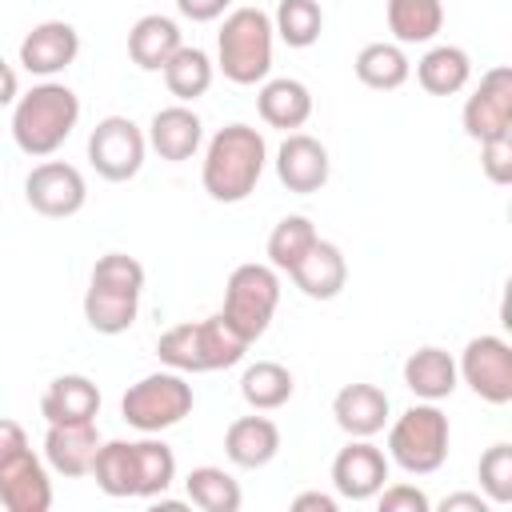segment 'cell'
<instances>
[{"label": "cell", "mask_w": 512, "mask_h": 512, "mask_svg": "<svg viewBox=\"0 0 512 512\" xmlns=\"http://www.w3.org/2000/svg\"><path fill=\"white\" fill-rule=\"evenodd\" d=\"M388 480V456L364 436H352L332 460V488L344 500H372Z\"/></svg>", "instance_id": "cell-15"}, {"label": "cell", "mask_w": 512, "mask_h": 512, "mask_svg": "<svg viewBox=\"0 0 512 512\" xmlns=\"http://www.w3.org/2000/svg\"><path fill=\"white\" fill-rule=\"evenodd\" d=\"M476 476H480V488L488 496V504H512V444H492L480 464H476Z\"/></svg>", "instance_id": "cell-35"}, {"label": "cell", "mask_w": 512, "mask_h": 512, "mask_svg": "<svg viewBox=\"0 0 512 512\" xmlns=\"http://www.w3.org/2000/svg\"><path fill=\"white\" fill-rule=\"evenodd\" d=\"M352 68H356V80L364 88H376V92H396L412 76V60L404 56V44H388V40L364 44L356 52Z\"/></svg>", "instance_id": "cell-28"}, {"label": "cell", "mask_w": 512, "mask_h": 512, "mask_svg": "<svg viewBox=\"0 0 512 512\" xmlns=\"http://www.w3.org/2000/svg\"><path fill=\"white\" fill-rule=\"evenodd\" d=\"M192 404H196L192 384L184 380V372L168 368V372H148L136 384H128V392L120 396V416L136 432L156 436L164 428H176L192 412Z\"/></svg>", "instance_id": "cell-8"}, {"label": "cell", "mask_w": 512, "mask_h": 512, "mask_svg": "<svg viewBox=\"0 0 512 512\" xmlns=\"http://www.w3.org/2000/svg\"><path fill=\"white\" fill-rule=\"evenodd\" d=\"M272 16L264 8H232L216 32V68L232 84H264L272 72Z\"/></svg>", "instance_id": "cell-6"}, {"label": "cell", "mask_w": 512, "mask_h": 512, "mask_svg": "<svg viewBox=\"0 0 512 512\" xmlns=\"http://www.w3.org/2000/svg\"><path fill=\"white\" fill-rule=\"evenodd\" d=\"M160 72H164L168 92H172L180 104H192V100H200V96L212 88L216 64H212V56H208L204 48H196V44H180V48L168 56V64H164Z\"/></svg>", "instance_id": "cell-29"}, {"label": "cell", "mask_w": 512, "mask_h": 512, "mask_svg": "<svg viewBox=\"0 0 512 512\" xmlns=\"http://www.w3.org/2000/svg\"><path fill=\"white\" fill-rule=\"evenodd\" d=\"M96 412H100V388L80 372H64L48 380L40 396V416L48 424H88L96 420Z\"/></svg>", "instance_id": "cell-21"}, {"label": "cell", "mask_w": 512, "mask_h": 512, "mask_svg": "<svg viewBox=\"0 0 512 512\" xmlns=\"http://www.w3.org/2000/svg\"><path fill=\"white\" fill-rule=\"evenodd\" d=\"M256 112L268 128H284V132H296L308 124L312 116V92L304 80L296 76H276V80H264L260 92H256Z\"/></svg>", "instance_id": "cell-23"}, {"label": "cell", "mask_w": 512, "mask_h": 512, "mask_svg": "<svg viewBox=\"0 0 512 512\" xmlns=\"http://www.w3.org/2000/svg\"><path fill=\"white\" fill-rule=\"evenodd\" d=\"M180 44H184L180 24L172 16H164V12H148L128 28V56L144 72H160Z\"/></svg>", "instance_id": "cell-26"}, {"label": "cell", "mask_w": 512, "mask_h": 512, "mask_svg": "<svg viewBox=\"0 0 512 512\" xmlns=\"http://www.w3.org/2000/svg\"><path fill=\"white\" fill-rule=\"evenodd\" d=\"M292 392H296V380L276 360H256L240 376V396H244V404L252 412H276V408H284L292 400Z\"/></svg>", "instance_id": "cell-30"}, {"label": "cell", "mask_w": 512, "mask_h": 512, "mask_svg": "<svg viewBox=\"0 0 512 512\" xmlns=\"http://www.w3.org/2000/svg\"><path fill=\"white\" fill-rule=\"evenodd\" d=\"M460 380L484 400V404H508L512 400V344L504 336H472L456 364Z\"/></svg>", "instance_id": "cell-11"}, {"label": "cell", "mask_w": 512, "mask_h": 512, "mask_svg": "<svg viewBox=\"0 0 512 512\" xmlns=\"http://www.w3.org/2000/svg\"><path fill=\"white\" fill-rule=\"evenodd\" d=\"M448 444H452L448 416L432 400H420V404L404 408L388 428V460L396 468H404L408 476L440 472L444 460H448Z\"/></svg>", "instance_id": "cell-7"}, {"label": "cell", "mask_w": 512, "mask_h": 512, "mask_svg": "<svg viewBox=\"0 0 512 512\" xmlns=\"http://www.w3.org/2000/svg\"><path fill=\"white\" fill-rule=\"evenodd\" d=\"M148 148L160 156V160H172V164H184L200 152L204 144V124L200 116L188 108V104H168L160 108L152 120H148Z\"/></svg>", "instance_id": "cell-18"}, {"label": "cell", "mask_w": 512, "mask_h": 512, "mask_svg": "<svg viewBox=\"0 0 512 512\" xmlns=\"http://www.w3.org/2000/svg\"><path fill=\"white\" fill-rule=\"evenodd\" d=\"M440 512H488V496H476V492H452L436 504Z\"/></svg>", "instance_id": "cell-39"}, {"label": "cell", "mask_w": 512, "mask_h": 512, "mask_svg": "<svg viewBox=\"0 0 512 512\" xmlns=\"http://www.w3.org/2000/svg\"><path fill=\"white\" fill-rule=\"evenodd\" d=\"M144 292V264L128 252H104L92 264L84 292V320L100 336H120L136 324Z\"/></svg>", "instance_id": "cell-4"}, {"label": "cell", "mask_w": 512, "mask_h": 512, "mask_svg": "<svg viewBox=\"0 0 512 512\" xmlns=\"http://www.w3.org/2000/svg\"><path fill=\"white\" fill-rule=\"evenodd\" d=\"M76 124H80V96L56 80L32 84L12 104V140L24 156H36V160L52 156L72 136Z\"/></svg>", "instance_id": "cell-3"}, {"label": "cell", "mask_w": 512, "mask_h": 512, "mask_svg": "<svg viewBox=\"0 0 512 512\" xmlns=\"http://www.w3.org/2000/svg\"><path fill=\"white\" fill-rule=\"evenodd\" d=\"M388 412H392L388 392L376 388V384H364V380L344 384V388L332 396V416H336L340 432H348V436H364V440H372L376 432H384Z\"/></svg>", "instance_id": "cell-19"}, {"label": "cell", "mask_w": 512, "mask_h": 512, "mask_svg": "<svg viewBox=\"0 0 512 512\" xmlns=\"http://www.w3.org/2000/svg\"><path fill=\"white\" fill-rule=\"evenodd\" d=\"M460 124H464V136L476 144L512 132V68L508 64H496L480 76V84L464 100Z\"/></svg>", "instance_id": "cell-12"}, {"label": "cell", "mask_w": 512, "mask_h": 512, "mask_svg": "<svg viewBox=\"0 0 512 512\" xmlns=\"http://www.w3.org/2000/svg\"><path fill=\"white\" fill-rule=\"evenodd\" d=\"M228 4H232V0H176L180 16L192 20V24H212V20H220V16L228 12Z\"/></svg>", "instance_id": "cell-38"}, {"label": "cell", "mask_w": 512, "mask_h": 512, "mask_svg": "<svg viewBox=\"0 0 512 512\" xmlns=\"http://www.w3.org/2000/svg\"><path fill=\"white\" fill-rule=\"evenodd\" d=\"M288 276L308 300H332L348 284V260L332 240H316Z\"/></svg>", "instance_id": "cell-22"}, {"label": "cell", "mask_w": 512, "mask_h": 512, "mask_svg": "<svg viewBox=\"0 0 512 512\" xmlns=\"http://www.w3.org/2000/svg\"><path fill=\"white\" fill-rule=\"evenodd\" d=\"M316 240H320V232L312 228L308 216H284V220H276V228L268 232V264H272L276 272H292Z\"/></svg>", "instance_id": "cell-34"}, {"label": "cell", "mask_w": 512, "mask_h": 512, "mask_svg": "<svg viewBox=\"0 0 512 512\" xmlns=\"http://www.w3.org/2000/svg\"><path fill=\"white\" fill-rule=\"evenodd\" d=\"M276 308H280V276H276L272 264H240V268H232V276L224 284V308H220V316L248 344H256L268 332Z\"/></svg>", "instance_id": "cell-9"}, {"label": "cell", "mask_w": 512, "mask_h": 512, "mask_svg": "<svg viewBox=\"0 0 512 512\" xmlns=\"http://www.w3.org/2000/svg\"><path fill=\"white\" fill-rule=\"evenodd\" d=\"M336 508H340V500L328 496V492H300V496H292V512H336Z\"/></svg>", "instance_id": "cell-40"}, {"label": "cell", "mask_w": 512, "mask_h": 512, "mask_svg": "<svg viewBox=\"0 0 512 512\" xmlns=\"http://www.w3.org/2000/svg\"><path fill=\"white\" fill-rule=\"evenodd\" d=\"M184 492H188V504H196L200 512H240V504H244L240 480L216 464L192 468L184 476Z\"/></svg>", "instance_id": "cell-31"}, {"label": "cell", "mask_w": 512, "mask_h": 512, "mask_svg": "<svg viewBox=\"0 0 512 512\" xmlns=\"http://www.w3.org/2000/svg\"><path fill=\"white\" fill-rule=\"evenodd\" d=\"M480 168L492 184H512V132L480 144Z\"/></svg>", "instance_id": "cell-36"}, {"label": "cell", "mask_w": 512, "mask_h": 512, "mask_svg": "<svg viewBox=\"0 0 512 512\" xmlns=\"http://www.w3.org/2000/svg\"><path fill=\"white\" fill-rule=\"evenodd\" d=\"M0 508L8 512H48L52 480L32 444H16L0 452Z\"/></svg>", "instance_id": "cell-14"}, {"label": "cell", "mask_w": 512, "mask_h": 512, "mask_svg": "<svg viewBox=\"0 0 512 512\" xmlns=\"http://www.w3.org/2000/svg\"><path fill=\"white\" fill-rule=\"evenodd\" d=\"M404 384H408V392H412L416 400H432V404L448 400V396L456 392V384H460V372H456L452 352H444V348H436V344L416 348V352L404 360Z\"/></svg>", "instance_id": "cell-24"}, {"label": "cell", "mask_w": 512, "mask_h": 512, "mask_svg": "<svg viewBox=\"0 0 512 512\" xmlns=\"http://www.w3.org/2000/svg\"><path fill=\"white\" fill-rule=\"evenodd\" d=\"M416 80L428 96H456L472 80V56L460 44H436L416 60Z\"/></svg>", "instance_id": "cell-27"}, {"label": "cell", "mask_w": 512, "mask_h": 512, "mask_svg": "<svg viewBox=\"0 0 512 512\" xmlns=\"http://www.w3.org/2000/svg\"><path fill=\"white\" fill-rule=\"evenodd\" d=\"M16 96H20V76H16V68L0 56V108L16 104Z\"/></svg>", "instance_id": "cell-41"}, {"label": "cell", "mask_w": 512, "mask_h": 512, "mask_svg": "<svg viewBox=\"0 0 512 512\" xmlns=\"http://www.w3.org/2000/svg\"><path fill=\"white\" fill-rule=\"evenodd\" d=\"M88 476L112 500H156L176 480V456L148 432L144 440H100Z\"/></svg>", "instance_id": "cell-1"}, {"label": "cell", "mask_w": 512, "mask_h": 512, "mask_svg": "<svg viewBox=\"0 0 512 512\" xmlns=\"http://www.w3.org/2000/svg\"><path fill=\"white\" fill-rule=\"evenodd\" d=\"M24 200L32 212L48 216V220H68L88 204V184L80 176L76 164L64 160H44L28 172L24 180Z\"/></svg>", "instance_id": "cell-13"}, {"label": "cell", "mask_w": 512, "mask_h": 512, "mask_svg": "<svg viewBox=\"0 0 512 512\" xmlns=\"http://www.w3.org/2000/svg\"><path fill=\"white\" fill-rule=\"evenodd\" d=\"M280 452V428L268 416H236L224 432V456L236 468H264Z\"/></svg>", "instance_id": "cell-25"}, {"label": "cell", "mask_w": 512, "mask_h": 512, "mask_svg": "<svg viewBox=\"0 0 512 512\" xmlns=\"http://www.w3.org/2000/svg\"><path fill=\"white\" fill-rule=\"evenodd\" d=\"M264 164H268L264 132L252 128V124H224L204 148L200 184L212 200L240 204L256 192V184L264 176Z\"/></svg>", "instance_id": "cell-2"}, {"label": "cell", "mask_w": 512, "mask_h": 512, "mask_svg": "<svg viewBox=\"0 0 512 512\" xmlns=\"http://www.w3.org/2000/svg\"><path fill=\"white\" fill-rule=\"evenodd\" d=\"M276 176L296 196L320 192L328 184V176H332L328 148L316 136H308V132H288L284 144L276 148Z\"/></svg>", "instance_id": "cell-16"}, {"label": "cell", "mask_w": 512, "mask_h": 512, "mask_svg": "<svg viewBox=\"0 0 512 512\" xmlns=\"http://www.w3.org/2000/svg\"><path fill=\"white\" fill-rule=\"evenodd\" d=\"M96 448H100L96 420H88V424H48V432H44V460H48L52 472H60L68 480H80V476L92 472Z\"/></svg>", "instance_id": "cell-20"}, {"label": "cell", "mask_w": 512, "mask_h": 512, "mask_svg": "<svg viewBox=\"0 0 512 512\" xmlns=\"http://www.w3.org/2000/svg\"><path fill=\"white\" fill-rule=\"evenodd\" d=\"M376 504H380V512H428L432 508V500L416 488V484H384L380 492H376Z\"/></svg>", "instance_id": "cell-37"}, {"label": "cell", "mask_w": 512, "mask_h": 512, "mask_svg": "<svg viewBox=\"0 0 512 512\" xmlns=\"http://www.w3.org/2000/svg\"><path fill=\"white\" fill-rule=\"evenodd\" d=\"M272 32L288 48H312L324 32V8L320 0H280L272 16Z\"/></svg>", "instance_id": "cell-33"}, {"label": "cell", "mask_w": 512, "mask_h": 512, "mask_svg": "<svg viewBox=\"0 0 512 512\" xmlns=\"http://www.w3.org/2000/svg\"><path fill=\"white\" fill-rule=\"evenodd\" d=\"M144 156H148V136L128 116H104L88 132V164L96 168V176L112 184L132 180L144 168Z\"/></svg>", "instance_id": "cell-10"}, {"label": "cell", "mask_w": 512, "mask_h": 512, "mask_svg": "<svg viewBox=\"0 0 512 512\" xmlns=\"http://www.w3.org/2000/svg\"><path fill=\"white\" fill-rule=\"evenodd\" d=\"M248 352V340L220 316H204V320H188V324H172L160 340H156V356L164 368L176 372H220L240 364Z\"/></svg>", "instance_id": "cell-5"}, {"label": "cell", "mask_w": 512, "mask_h": 512, "mask_svg": "<svg viewBox=\"0 0 512 512\" xmlns=\"http://www.w3.org/2000/svg\"><path fill=\"white\" fill-rule=\"evenodd\" d=\"M388 32L396 44H428L444 28V4L440 0H388Z\"/></svg>", "instance_id": "cell-32"}, {"label": "cell", "mask_w": 512, "mask_h": 512, "mask_svg": "<svg viewBox=\"0 0 512 512\" xmlns=\"http://www.w3.org/2000/svg\"><path fill=\"white\" fill-rule=\"evenodd\" d=\"M80 56V32L68 20H40L20 40V64L32 76H56Z\"/></svg>", "instance_id": "cell-17"}]
</instances>
